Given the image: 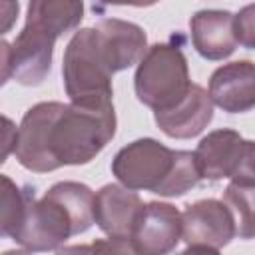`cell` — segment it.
<instances>
[{"label":"cell","mask_w":255,"mask_h":255,"mask_svg":"<svg viewBox=\"0 0 255 255\" xmlns=\"http://www.w3.org/2000/svg\"><path fill=\"white\" fill-rule=\"evenodd\" d=\"M114 133V104L40 102L24 114L14 153L26 169L48 173L62 165L92 161Z\"/></svg>","instance_id":"cell-1"},{"label":"cell","mask_w":255,"mask_h":255,"mask_svg":"<svg viewBox=\"0 0 255 255\" xmlns=\"http://www.w3.org/2000/svg\"><path fill=\"white\" fill-rule=\"evenodd\" d=\"M94 191L78 181H60L44 197L30 195L26 215L12 239L28 251L58 249L94 223Z\"/></svg>","instance_id":"cell-2"},{"label":"cell","mask_w":255,"mask_h":255,"mask_svg":"<svg viewBox=\"0 0 255 255\" xmlns=\"http://www.w3.org/2000/svg\"><path fill=\"white\" fill-rule=\"evenodd\" d=\"M84 18V0H30L26 24L12 42V76L38 86L52 66L54 44Z\"/></svg>","instance_id":"cell-3"},{"label":"cell","mask_w":255,"mask_h":255,"mask_svg":"<svg viewBox=\"0 0 255 255\" xmlns=\"http://www.w3.org/2000/svg\"><path fill=\"white\" fill-rule=\"evenodd\" d=\"M112 173L124 187L145 189L163 197L183 195L201 179L191 151L169 149L151 137L122 147L112 161Z\"/></svg>","instance_id":"cell-4"},{"label":"cell","mask_w":255,"mask_h":255,"mask_svg":"<svg viewBox=\"0 0 255 255\" xmlns=\"http://www.w3.org/2000/svg\"><path fill=\"white\" fill-rule=\"evenodd\" d=\"M62 74L66 94L74 104H112V76L116 72L96 26L82 28L72 36L64 52Z\"/></svg>","instance_id":"cell-5"},{"label":"cell","mask_w":255,"mask_h":255,"mask_svg":"<svg viewBox=\"0 0 255 255\" xmlns=\"http://www.w3.org/2000/svg\"><path fill=\"white\" fill-rule=\"evenodd\" d=\"M137 100L153 112L167 110L189 90V68L183 52L171 44H153L139 58L133 78Z\"/></svg>","instance_id":"cell-6"},{"label":"cell","mask_w":255,"mask_h":255,"mask_svg":"<svg viewBox=\"0 0 255 255\" xmlns=\"http://www.w3.org/2000/svg\"><path fill=\"white\" fill-rule=\"evenodd\" d=\"M253 141L243 139L233 129H215L207 133L193 157L201 179L217 181L229 179H253Z\"/></svg>","instance_id":"cell-7"},{"label":"cell","mask_w":255,"mask_h":255,"mask_svg":"<svg viewBox=\"0 0 255 255\" xmlns=\"http://www.w3.org/2000/svg\"><path fill=\"white\" fill-rule=\"evenodd\" d=\"M235 221L229 207L217 199L189 203L181 213V239L187 251L217 253L235 237Z\"/></svg>","instance_id":"cell-8"},{"label":"cell","mask_w":255,"mask_h":255,"mask_svg":"<svg viewBox=\"0 0 255 255\" xmlns=\"http://www.w3.org/2000/svg\"><path fill=\"white\" fill-rule=\"evenodd\" d=\"M181 239V213L171 203H145L129 235L133 253L161 255L177 247Z\"/></svg>","instance_id":"cell-9"},{"label":"cell","mask_w":255,"mask_h":255,"mask_svg":"<svg viewBox=\"0 0 255 255\" xmlns=\"http://www.w3.org/2000/svg\"><path fill=\"white\" fill-rule=\"evenodd\" d=\"M143 201L124 185L108 183L94 193V223L112 239H128L139 217Z\"/></svg>","instance_id":"cell-10"},{"label":"cell","mask_w":255,"mask_h":255,"mask_svg":"<svg viewBox=\"0 0 255 255\" xmlns=\"http://www.w3.org/2000/svg\"><path fill=\"white\" fill-rule=\"evenodd\" d=\"M213 118V102L209 94L191 84L185 96L167 110L155 112V124L159 129L175 139H189L201 133Z\"/></svg>","instance_id":"cell-11"},{"label":"cell","mask_w":255,"mask_h":255,"mask_svg":"<svg viewBox=\"0 0 255 255\" xmlns=\"http://www.w3.org/2000/svg\"><path fill=\"white\" fill-rule=\"evenodd\" d=\"M209 98L223 112L243 114L255 106V66L239 60L217 68L209 80Z\"/></svg>","instance_id":"cell-12"},{"label":"cell","mask_w":255,"mask_h":255,"mask_svg":"<svg viewBox=\"0 0 255 255\" xmlns=\"http://www.w3.org/2000/svg\"><path fill=\"white\" fill-rule=\"evenodd\" d=\"M191 42L199 56L223 60L237 48L233 14L227 10H199L191 16Z\"/></svg>","instance_id":"cell-13"},{"label":"cell","mask_w":255,"mask_h":255,"mask_svg":"<svg viewBox=\"0 0 255 255\" xmlns=\"http://www.w3.org/2000/svg\"><path fill=\"white\" fill-rule=\"evenodd\" d=\"M96 28H98L102 42L106 46V52L112 60L114 72L129 68L147 50L145 32L133 22H126V20H118V18H106Z\"/></svg>","instance_id":"cell-14"},{"label":"cell","mask_w":255,"mask_h":255,"mask_svg":"<svg viewBox=\"0 0 255 255\" xmlns=\"http://www.w3.org/2000/svg\"><path fill=\"white\" fill-rule=\"evenodd\" d=\"M223 203L229 207L239 237H253V179H231Z\"/></svg>","instance_id":"cell-15"},{"label":"cell","mask_w":255,"mask_h":255,"mask_svg":"<svg viewBox=\"0 0 255 255\" xmlns=\"http://www.w3.org/2000/svg\"><path fill=\"white\" fill-rule=\"evenodd\" d=\"M32 193L22 191L10 177L0 175V237H12L24 221Z\"/></svg>","instance_id":"cell-16"},{"label":"cell","mask_w":255,"mask_h":255,"mask_svg":"<svg viewBox=\"0 0 255 255\" xmlns=\"http://www.w3.org/2000/svg\"><path fill=\"white\" fill-rule=\"evenodd\" d=\"M253 6H245L237 16H233V30L237 44H243L245 48L255 46V26H253Z\"/></svg>","instance_id":"cell-17"},{"label":"cell","mask_w":255,"mask_h":255,"mask_svg":"<svg viewBox=\"0 0 255 255\" xmlns=\"http://www.w3.org/2000/svg\"><path fill=\"white\" fill-rule=\"evenodd\" d=\"M16 137H18V128L16 124L0 114V165L8 159V155L16 147Z\"/></svg>","instance_id":"cell-18"},{"label":"cell","mask_w":255,"mask_h":255,"mask_svg":"<svg viewBox=\"0 0 255 255\" xmlns=\"http://www.w3.org/2000/svg\"><path fill=\"white\" fill-rule=\"evenodd\" d=\"M18 12H20L18 0H0V36L12 30V26L16 24Z\"/></svg>","instance_id":"cell-19"},{"label":"cell","mask_w":255,"mask_h":255,"mask_svg":"<svg viewBox=\"0 0 255 255\" xmlns=\"http://www.w3.org/2000/svg\"><path fill=\"white\" fill-rule=\"evenodd\" d=\"M12 78V44L0 38V88Z\"/></svg>","instance_id":"cell-20"},{"label":"cell","mask_w":255,"mask_h":255,"mask_svg":"<svg viewBox=\"0 0 255 255\" xmlns=\"http://www.w3.org/2000/svg\"><path fill=\"white\" fill-rule=\"evenodd\" d=\"M104 4H114V6H137V8H145V6H153L159 0H100Z\"/></svg>","instance_id":"cell-21"}]
</instances>
